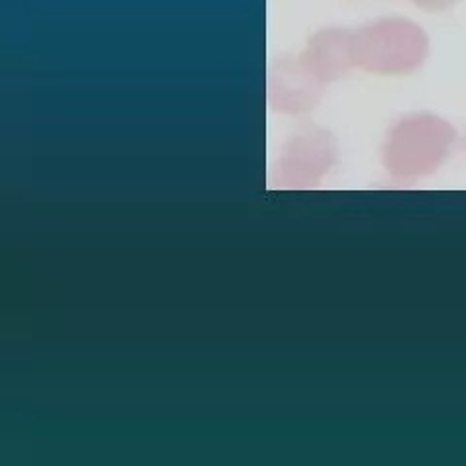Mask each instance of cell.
<instances>
[{"label":"cell","instance_id":"1","mask_svg":"<svg viewBox=\"0 0 466 466\" xmlns=\"http://www.w3.org/2000/svg\"><path fill=\"white\" fill-rule=\"evenodd\" d=\"M356 66L375 75H406L424 61L428 39L421 29L400 18L377 20L354 34Z\"/></svg>","mask_w":466,"mask_h":466},{"label":"cell","instance_id":"2","mask_svg":"<svg viewBox=\"0 0 466 466\" xmlns=\"http://www.w3.org/2000/svg\"><path fill=\"white\" fill-rule=\"evenodd\" d=\"M449 138V127L435 116H406L387 138L385 164L392 173L420 175L431 169L445 154Z\"/></svg>","mask_w":466,"mask_h":466},{"label":"cell","instance_id":"3","mask_svg":"<svg viewBox=\"0 0 466 466\" xmlns=\"http://www.w3.org/2000/svg\"><path fill=\"white\" fill-rule=\"evenodd\" d=\"M339 146L329 130L303 128L284 144L279 173L289 188H313L334 167Z\"/></svg>","mask_w":466,"mask_h":466},{"label":"cell","instance_id":"4","mask_svg":"<svg viewBox=\"0 0 466 466\" xmlns=\"http://www.w3.org/2000/svg\"><path fill=\"white\" fill-rule=\"evenodd\" d=\"M325 82L303 61V56H282L267 70V104L284 115H305L323 99Z\"/></svg>","mask_w":466,"mask_h":466},{"label":"cell","instance_id":"5","mask_svg":"<svg viewBox=\"0 0 466 466\" xmlns=\"http://www.w3.org/2000/svg\"><path fill=\"white\" fill-rule=\"evenodd\" d=\"M301 56L320 82H337L348 75L350 68L356 66L354 34L340 27L319 29L309 37Z\"/></svg>","mask_w":466,"mask_h":466},{"label":"cell","instance_id":"6","mask_svg":"<svg viewBox=\"0 0 466 466\" xmlns=\"http://www.w3.org/2000/svg\"><path fill=\"white\" fill-rule=\"evenodd\" d=\"M414 3L424 10H443L453 5L455 0H414Z\"/></svg>","mask_w":466,"mask_h":466}]
</instances>
